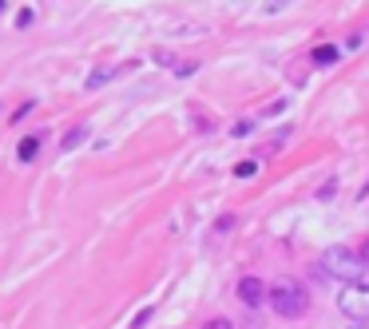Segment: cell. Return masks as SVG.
<instances>
[{"instance_id": "10", "label": "cell", "mask_w": 369, "mask_h": 329, "mask_svg": "<svg viewBox=\"0 0 369 329\" xmlns=\"http://www.w3.org/2000/svg\"><path fill=\"white\" fill-rule=\"evenodd\" d=\"M32 20H36V12H32V8H20V12H17V28H28Z\"/></svg>"}, {"instance_id": "12", "label": "cell", "mask_w": 369, "mask_h": 329, "mask_svg": "<svg viewBox=\"0 0 369 329\" xmlns=\"http://www.w3.org/2000/svg\"><path fill=\"white\" fill-rule=\"evenodd\" d=\"M258 167L255 163H250V159H246V163H239V167H235V175H239V179H250V175H255Z\"/></svg>"}, {"instance_id": "16", "label": "cell", "mask_w": 369, "mask_h": 329, "mask_svg": "<svg viewBox=\"0 0 369 329\" xmlns=\"http://www.w3.org/2000/svg\"><path fill=\"white\" fill-rule=\"evenodd\" d=\"M4 8H8V0H0V12H4Z\"/></svg>"}, {"instance_id": "17", "label": "cell", "mask_w": 369, "mask_h": 329, "mask_svg": "<svg viewBox=\"0 0 369 329\" xmlns=\"http://www.w3.org/2000/svg\"><path fill=\"white\" fill-rule=\"evenodd\" d=\"M350 329H369V326H350Z\"/></svg>"}, {"instance_id": "8", "label": "cell", "mask_w": 369, "mask_h": 329, "mask_svg": "<svg viewBox=\"0 0 369 329\" xmlns=\"http://www.w3.org/2000/svg\"><path fill=\"white\" fill-rule=\"evenodd\" d=\"M112 76H115V68H96V72L88 76V88H99V83H108Z\"/></svg>"}, {"instance_id": "1", "label": "cell", "mask_w": 369, "mask_h": 329, "mask_svg": "<svg viewBox=\"0 0 369 329\" xmlns=\"http://www.w3.org/2000/svg\"><path fill=\"white\" fill-rule=\"evenodd\" d=\"M321 266H326L330 278H346L350 286H357L366 278V258L357 250H350V246H330L326 258H321Z\"/></svg>"}, {"instance_id": "15", "label": "cell", "mask_w": 369, "mask_h": 329, "mask_svg": "<svg viewBox=\"0 0 369 329\" xmlns=\"http://www.w3.org/2000/svg\"><path fill=\"white\" fill-rule=\"evenodd\" d=\"M357 254H361V258H366V266H369V238H366V246H361V250H357Z\"/></svg>"}, {"instance_id": "14", "label": "cell", "mask_w": 369, "mask_h": 329, "mask_svg": "<svg viewBox=\"0 0 369 329\" xmlns=\"http://www.w3.org/2000/svg\"><path fill=\"white\" fill-rule=\"evenodd\" d=\"M147 321H151V310H143V314L135 317V321H131V329H143V326H147Z\"/></svg>"}, {"instance_id": "2", "label": "cell", "mask_w": 369, "mask_h": 329, "mask_svg": "<svg viewBox=\"0 0 369 329\" xmlns=\"http://www.w3.org/2000/svg\"><path fill=\"white\" fill-rule=\"evenodd\" d=\"M270 306H274V314H282V317H302L310 310V294L298 282H278L270 290Z\"/></svg>"}, {"instance_id": "11", "label": "cell", "mask_w": 369, "mask_h": 329, "mask_svg": "<svg viewBox=\"0 0 369 329\" xmlns=\"http://www.w3.org/2000/svg\"><path fill=\"white\" fill-rule=\"evenodd\" d=\"M230 131H235V135H250V131H255V119H239Z\"/></svg>"}, {"instance_id": "3", "label": "cell", "mask_w": 369, "mask_h": 329, "mask_svg": "<svg viewBox=\"0 0 369 329\" xmlns=\"http://www.w3.org/2000/svg\"><path fill=\"white\" fill-rule=\"evenodd\" d=\"M337 310L350 317L353 326H369V286L357 282V286H346L337 294Z\"/></svg>"}, {"instance_id": "4", "label": "cell", "mask_w": 369, "mask_h": 329, "mask_svg": "<svg viewBox=\"0 0 369 329\" xmlns=\"http://www.w3.org/2000/svg\"><path fill=\"white\" fill-rule=\"evenodd\" d=\"M262 294H266V290H262V278H242L239 282V298L246 301V306H262Z\"/></svg>"}, {"instance_id": "9", "label": "cell", "mask_w": 369, "mask_h": 329, "mask_svg": "<svg viewBox=\"0 0 369 329\" xmlns=\"http://www.w3.org/2000/svg\"><path fill=\"white\" fill-rule=\"evenodd\" d=\"M282 8H290V0H266V4H262V12H266V16L282 12Z\"/></svg>"}, {"instance_id": "6", "label": "cell", "mask_w": 369, "mask_h": 329, "mask_svg": "<svg viewBox=\"0 0 369 329\" xmlns=\"http://www.w3.org/2000/svg\"><path fill=\"white\" fill-rule=\"evenodd\" d=\"M310 56H314V63H318V68H330V63H337V60H341L334 44H318L314 52H310Z\"/></svg>"}, {"instance_id": "13", "label": "cell", "mask_w": 369, "mask_h": 329, "mask_svg": "<svg viewBox=\"0 0 369 329\" xmlns=\"http://www.w3.org/2000/svg\"><path fill=\"white\" fill-rule=\"evenodd\" d=\"M203 329H235V326H230L226 317H210V321H207V326H203Z\"/></svg>"}, {"instance_id": "7", "label": "cell", "mask_w": 369, "mask_h": 329, "mask_svg": "<svg viewBox=\"0 0 369 329\" xmlns=\"http://www.w3.org/2000/svg\"><path fill=\"white\" fill-rule=\"evenodd\" d=\"M36 151H40V135H28V139H20L17 159H20V163H32V159H36Z\"/></svg>"}, {"instance_id": "5", "label": "cell", "mask_w": 369, "mask_h": 329, "mask_svg": "<svg viewBox=\"0 0 369 329\" xmlns=\"http://www.w3.org/2000/svg\"><path fill=\"white\" fill-rule=\"evenodd\" d=\"M83 139H88V123L68 127V131H64V139H60V151H76V147H80Z\"/></svg>"}]
</instances>
